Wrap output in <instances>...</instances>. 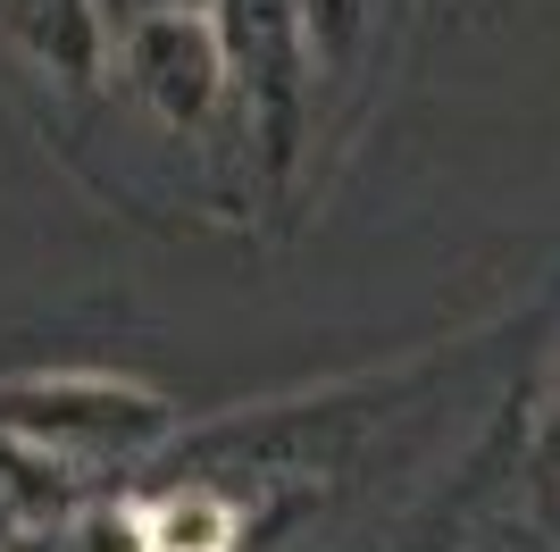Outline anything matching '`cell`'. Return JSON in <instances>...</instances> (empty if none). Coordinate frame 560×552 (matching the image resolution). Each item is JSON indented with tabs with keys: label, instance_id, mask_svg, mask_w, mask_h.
Wrapping results in <instances>:
<instances>
[{
	"label": "cell",
	"instance_id": "8",
	"mask_svg": "<svg viewBox=\"0 0 560 552\" xmlns=\"http://www.w3.org/2000/svg\"><path fill=\"white\" fill-rule=\"evenodd\" d=\"M151 9H210V0H151Z\"/></svg>",
	"mask_w": 560,
	"mask_h": 552
},
{
	"label": "cell",
	"instance_id": "5",
	"mask_svg": "<svg viewBox=\"0 0 560 552\" xmlns=\"http://www.w3.org/2000/svg\"><path fill=\"white\" fill-rule=\"evenodd\" d=\"M234 544V510L218 494H176L142 519V552H226Z\"/></svg>",
	"mask_w": 560,
	"mask_h": 552
},
{
	"label": "cell",
	"instance_id": "6",
	"mask_svg": "<svg viewBox=\"0 0 560 552\" xmlns=\"http://www.w3.org/2000/svg\"><path fill=\"white\" fill-rule=\"evenodd\" d=\"M544 519H552V536H560V436H552V460H544Z\"/></svg>",
	"mask_w": 560,
	"mask_h": 552
},
{
	"label": "cell",
	"instance_id": "2",
	"mask_svg": "<svg viewBox=\"0 0 560 552\" xmlns=\"http://www.w3.org/2000/svg\"><path fill=\"white\" fill-rule=\"evenodd\" d=\"M0 436L34 460H135L167 436V402L117 377H9L0 386Z\"/></svg>",
	"mask_w": 560,
	"mask_h": 552
},
{
	"label": "cell",
	"instance_id": "3",
	"mask_svg": "<svg viewBox=\"0 0 560 552\" xmlns=\"http://www.w3.org/2000/svg\"><path fill=\"white\" fill-rule=\"evenodd\" d=\"M117 59H126L135 92L167 117V126H210L218 101L234 92L226 43H218L210 9H151V18H135L117 34Z\"/></svg>",
	"mask_w": 560,
	"mask_h": 552
},
{
	"label": "cell",
	"instance_id": "4",
	"mask_svg": "<svg viewBox=\"0 0 560 552\" xmlns=\"http://www.w3.org/2000/svg\"><path fill=\"white\" fill-rule=\"evenodd\" d=\"M0 34L25 59H43L50 76H68V84H93L109 68V43H117L101 0H0Z\"/></svg>",
	"mask_w": 560,
	"mask_h": 552
},
{
	"label": "cell",
	"instance_id": "1",
	"mask_svg": "<svg viewBox=\"0 0 560 552\" xmlns=\"http://www.w3.org/2000/svg\"><path fill=\"white\" fill-rule=\"evenodd\" d=\"M210 25L226 43V76L252 126L259 176L284 184L302 160L310 117V0H210Z\"/></svg>",
	"mask_w": 560,
	"mask_h": 552
},
{
	"label": "cell",
	"instance_id": "9",
	"mask_svg": "<svg viewBox=\"0 0 560 552\" xmlns=\"http://www.w3.org/2000/svg\"><path fill=\"white\" fill-rule=\"evenodd\" d=\"M552 436H560V393H552Z\"/></svg>",
	"mask_w": 560,
	"mask_h": 552
},
{
	"label": "cell",
	"instance_id": "7",
	"mask_svg": "<svg viewBox=\"0 0 560 552\" xmlns=\"http://www.w3.org/2000/svg\"><path fill=\"white\" fill-rule=\"evenodd\" d=\"M101 18H109V34H126L135 18H151V0H101Z\"/></svg>",
	"mask_w": 560,
	"mask_h": 552
}]
</instances>
